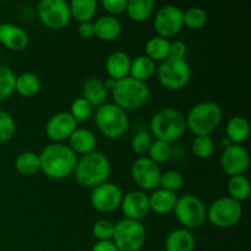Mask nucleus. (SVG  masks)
<instances>
[{
	"label": "nucleus",
	"mask_w": 251,
	"mask_h": 251,
	"mask_svg": "<svg viewBox=\"0 0 251 251\" xmlns=\"http://www.w3.org/2000/svg\"><path fill=\"white\" fill-rule=\"evenodd\" d=\"M41 171L48 178L61 180L74 174L77 154L65 144H50L39 153Z\"/></svg>",
	"instance_id": "nucleus-1"
},
{
	"label": "nucleus",
	"mask_w": 251,
	"mask_h": 251,
	"mask_svg": "<svg viewBox=\"0 0 251 251\" xmlns=\"http://www.w3.org/2000/svg\"><path fill=\"white\" fill-rule=\"evenodd\" d=\"M112 172L110 161L103 152L93 151L77 159L74 176L81 186L95 189L105 183Z\"/></svg>",
	"instance_id": "nucleus-2"
},
{
	"label": "nucleus",
	"mask_w": 251,
	"mask_h": 251,
	"mask_svg": "<svg viewBox=\"0 0 251 251\" xmlns=\"http://www.w3.org/2000/svg\"><path fill=\"white\" fill-rule=\"evenodd\" d=\"M223 119V110L218 103L203 100L190 108L185 115L186 130L195 136H211Z\"/></svg>",
	"instance_id": "nucleus-3"
},
{
	"label": "nucleus",
	"mask_w": 251,
	"mask_h": 251,
	"mask_svg": "<svg viewBox=\"0 0 251 251\" xmlns=\"http://www.w3.org/2000/svg\"><path fill=\"white\" fill-rule=\"evenodd\" d=\"M150 134L159 141H178L186 131L185 115L176 108H163L152 115L150 120Z\"/></svg>",
	"instance_id": "nucleus-4"
},
{
	"label": "nucleus",
	"mask_w": 251,
	"mask_h": 251,
	"mask_svg": "<svg viewBox=\"0 0 251 251\" xmlns=\"http://www.w3.org/2000/svg\"><path fill=\"white\" fill-rule=\"evenodd\" d=\"M150 88L146 82L126 77L118 80L112 91L114 104L123 110H136L141 108L150 100Z\"/></svg>",
	"instance_id": "nucleus-5"
},
{
	"label": "nucleus",
	"mask_w": 251,
	"mask_h": 251,
	"mask_svg": "<svg viewBox=\"0 0 251 251\" xmlns=\"http://www.w3.org/2000/svg\"><path fill=\"white\" fill-rule=\"evenodd\" d=\"M95 122L98 130L108 139H120L129 127V118L125 110L114 103H105L97 108Z\"/></svg>",
	"instance_id": "nucleus-6"
},
{
	"label": "nucleus",
	"mask_w": 251,
	"mask_h": 251,
	"mask_svg": "<svg viewBox=\"0 0 251 251\" xmlns=\"http://www.w3.org/2000/svg\"><path fill=\"white\" fill-rule=\"evenodd\" d=\"M243 217V206L229 196L220 198L207 207L206 220L221 229H229L240 222Z\"/></svg>",
	"instance_id": "nucleus-7"
},
{
	"label": "nucleus",
	"mask_w": 251,
	"mask_h": 251,
	"mask_svg": "<svg viewBox=\"0 0 251 251\" xmlns=\"http://www.w3.org/2000/svg\"><path fill=\"white\" fill-rule=\"evenodd\" d=\"M112 242L118 251H140L146 242V229L139 221L123 218L114 225Z\"/></svg>",
	"instance_id": "nucleus-8"
},
{
	"label": "nucleus",
	"mask_w": 251,
	"mask_h": 251,
	"mask_svg": "<svg viewBox=\"0 0 251 251\" xmlns=\"http://www.w3.org/2000/svg\"><path fill=\"white\" fill-rule=\"evenodd\" d=\"M159 83L167 90H183L191 78L190 64L185 59H176L169 56L162 61L156 69Z\"/></svg>",
	"instance_id": "nucleus-9"
},
{
	"label": "nucleus",
	"mask_w": 251,
	"mask_h": 251,
	"mask_svg": "<svg viewBox=\"0 0 251 251\" xmlns=\"http://www.w3.org/2000/svg\"><path fill=\"white\" fill-rule=\"evenodd\" d=\"M176 220L185 229L193 230L200 228L206 222L207 207L199 196L185 194L178 198L173 210Z\"/></svg>",
	"instance_id": "nucleus-10"
},
{
	"label": "nucleus",
	"mask_w": 251,
	"mask_h": 251,
	"mask_svg": "<svg viewBox=\"0 0 251 251\" xmlns=\"http://www.w3.org/2000/svg\"><path fill=\"white\" fill-rule=\"evenodd\" d=\"M184 27L183 10L173 4L159 7L153 17V28L157 36L169 39L176 36Z\"/></svg>",
	"instance_id": "nucleus-11"
},
{
	"label": "nucleus",
	"mask_w": 251,
	"mask_h": 251,
	"mask_svg": "<svg viewBox=\"0 0 251 251\" xmlns=\"http://www.w3.org/2000/svg\"><path fill=\"white\" fill-rule=\"evenodd\" d=\"M37 14L44 26L61 29L70 24L71 14L65 0H42L37 6Z\"/></svg>",
	"instance_id": "nucleus-12"
},
{
	"label": "nucleus",
	"mask_w": 251,
	"mask_h": 251,
	"mask_svg": "<svg viewBox=\"0 0 251 251\" xmlns=\"http://www.w3.org/2000/svg\"><path fill=\"white\" fill-rule=\"evenodd\" d=\"M131 178L140 190L149 191L156 190L159 188L161 179V168L157 163L146 156H141L131 164Z\"/></svg>",
	"instance_id": "nucleus-13"
},
{
	"label": "nucleus",
	"mask_w": 251,
	"mask_h": 251,
	"mask_svg": "<svg viewBox=\"0 0 251 251\" xmlns=\"http://www.w3.org/2000/svg\"><path fill=\"white\" fill-rule=\"evenodd\" d=\"M123 190L119 185L114 183H105L96 186L91 193V205L95 210L102 213L114 212L115 210L120 208L123 200Z\"/></svg>",
	"instance_id": "nucleus-14"
},
{
	"label": "nucleus",
	"mask_w": 251,
	"mask_h": 251,
	"mask_svg": "<svg viewBox=\"0 0 251 251\" xmlns=\"http://www.w3.org/2000/svg\"><path fill=\"white\" fill-rule=\"evenodd\" d=\"M221 167L229 176H244L250 167V154L243 145L232 144L223 150Z\"/></svg>",
	"instance_id": "nucleus-15"
},
{
	"label": "nucleus",
	"mask_w": 251,
	"mask_h": 251,
	"mask_svg": "<svg viewBox=\"0 0 251 251\" xmlns=\"http://www.w3.org/2000/svg\"><path fill=\"white\" fill-rule=\"evenodd\" d=\"M77 129V123L69 112L51 115L46 124V135L53 144H63Z\"/></svg>",
	"instance_id": "nucleus-16"
},
{
	"label": "nucleus",
	"mask_w": 251,
	"mask_h": 251,
	"mask_svg": "<svg viewBox=\"0 0 251 251\" xmlns=\"http://www.w3.org/2000/svg\"><path fill=\"white\" fill-rule=\"evenodd\" d=\"M122 212L124 218L134 221H141L150 212L149 195L142 190H131L123 196Z\"/></svg>",
	"instance_id": "nucleus-17"
},
{
	"label": "nucleus",
	"mask_w": 251,
	"mask_h": 251,
	"mask_svg": "<svg viewBox=\"0 0 251 251\" xmlns=\"http://www.w3.org/2000/svg\"><path fill=\"white\" fill-rule=\"evenodd\" d=\"M28 34L22 27L10 22L0 24V43L12 51H24L28 46Z\"/></svg>",
	"instance_id": "nucleus-18"
},
{
	"label": "nucleus",
	"mask_w": 251,
	"mask_h": 251,
	"mask_svg": "<svg viewBox=\"0 0 251 251\" xmlns=\"http://www.w3.org/2000/svg\"><path fill=\"white\" fill-rule=\"evenodd\" d=\"M131 58L129 54L123 50H114L108 55L105 60V70L108 76L118 81L129 76Z\"/></svg>",
	"instance_id": "nucleus-19"
},
{
	"label": "nucleus",
	"mask_w": 251,
	"mask_h": 251,
	"mask_svg": "<svg viewBox=\"0 0 251 251\" xmlns=\"http://www.w3.org/2000/svg\"><path fill=\"white\" fill-rule=\"evenodd\" d=\"M92 24L95 36L103 42H113L122 34V24L115 16L103 15Z\"/></svg>",
	"instance_id": "nucleus-20"
},
{
	"label": "nucleus",
	"mask_w": 251,
	"mask_h": 251,
	"mask_svg": "<svg viewBox=\"0 0 251 251\" xmlns=\"http://www.w3.org/2000/svg\"><path fill=\"white\" fill-rule=\"evenodd\" d=\"M195 245L196 240L191 230L176 228L167 235L164 249L166 251H194Z\"/></svg>",
	"instance_id": "nucleus-21"
},
{
	"label": "nucleus",
	"mask_w": 251,
	"mask_h": 251,
	"mask_svg": "<svg viewBox=\"0 0 251 251\" xmlns=\"http://www.w3.org/2000/svg\"><path fill=\"white\" fill-rule=\"evenodd\" d=\"M69 147L76 154H87L96 151L97 146V137L91 130L85 127H77L69 137Z\"/></svg>",
	"instance_id": "nucleus-22"
},
{
	"label": "nucleus",
	"mask_w": 251,
	"mask_h": 251,
	"mask_svg": "<svg viewBox=\"0 0 251 251\" xmlns=\"http://www.w3.org/2000/svg\"><path fill=\"white\" fill-rule=\"evenodd\" d=\"M176 201H178L176 193L158 188L149 196L150 211L157 215H167V213L173 212Z\"/></svg>",
	"instance_id": "nucleus-23"
},
{
	"label": "nucleus",
	"mask_w": 251,
	"mask_h": 251,
	"mask_svg": "<svg viewBox=\"0 0 251 251\" xmlns=\"http://www.w3.org/2000/svg\"><path fill=\"white\" fill-rule=\"evenodd\" d=\"M82 98H85L92 108H100L105 104L108 100V91L105 90L104 83L98 77H90L85 81L82 86Z\"/></svg>",
	"instance_id": "nucleus-24"
},
{
	"label": "nucleus",
	"mask_w": 251,
	"mask_h": 251,
	"mask_svg": "<svg viewBox=\"0 0 251 251\" xmlns=\"http://www.w3.org/2000/svg\"><path fill=\"white\" fill-rule=\"evenodd\" d=\"M250 135V124L247 118L235 115L226 125V137L234 145H243Z\"/></svg>",
	"instance_id": "nucleus-25"
},
{
	"label": "nucleus",
	"mask_w": 251,
	"mask_h": 251,
	"mask_svg": "<svg viewBox=\"0 0 251 251\" xmlns=\"http://www.w3.org/2000/svg\"><path fill=\"white\" fill-rule=\"evenodd\" d=\"M171 43L172 42L169 39L163 38V37H151L145 44V51H146L145 55L149 56L154 63L156 61L162 63L171 56Z\"/></svg>",
	"instance_id": "nucleus-26"
},
{
	"label": "nucleus",
	"mask_w": 251,
	"mask_h": 251,
	"mask_svg": "<svg viewBox=\"0 0 251 251\" xmlns=\"http://www.w3.org/2000/svg\"><path fill=\"white\" fill-rule=\"evenodd\" d=\"M97 1L96 0H71L69 2L71 19H75L78 24L91 22L97 14Z\"/></svg>",
	"instance_id": "nucleus-27"
},
{
	"label": "nucleus",
	"mask_w": 251,
	"mask_h": 251,
	"mask_svg": "<svg viewBox=\"0 0 251 251\" xmlns=\"http://www.w3.org/2000/svg\"><path fill=\"white\" fill-rule=\"evenodd\" d=\"M156 63L146 55H139L135 59H131L129 76L135 80L146 82L156 73Z\"/></svg>",
	"instance_id": "nucleus-28"
},
{
	"label": "nucleus",
	"mask_w": 251,
	"mask_h": 251,
	"mask_svg": "<svg viewBox=\"0 0 251 251\" xmlns=\"http://www.w3.org/2000/svg\"><path fill=\"white\" fill-rule=\"evenodd\" d=\"M127 16L135 22H145L153 15V0H127L126 10Z\"/></svg>",
	"instance_id": "nucleus-29"
},
{
	"label": "nucleus",
	"mask_w": 251,
	"mask_h": 251,
	"mask_svg": "<svg viewBox=\"0 0 251 251\" xmlns=\"http://www.w3.org/2000/svg\"><path fill=\"white\" fill-rule=\"evenodd\" d=\"M41 80L38 76L33 73H22L16 76V83H15V91L21 97L31 98L34 97L41 90Z\"/></svg>",
	"instance_id": "nucleus-30"
},
{
	"label": "nucleus",
	"mask_w": 251,
	"mask_h": 251,
	"mask_svg": "<svg viewBox=\"0 0 251 251\" xmlns=\"http://www.w3.org/2000/svg\"><path fill=\"white\" fill-rule=\"evenodd\" d=\"M15 168L20 174L33 176L41 171V158L36 152L26 151L20 153L15 159Z\"/></svg>",
	"instance_id": "nucleus-31"
},
{
	"label": "nucleus",
	"mask_w": 251,
	"mask_h": 251,
	"mask_svg": "<svg viewBox=\"0 0 251 251\" xmlns=\"http://www.w3.org/2000/svg\"><path fill=\"white\" fill-rule=\"evenodd\" d=\"M250 180L245 176H230L227 184L228 196L238 202H244L250 195Z\"/></svg>",
	"instance_id": "nucleus-32"
},
{
	"label": "nucleus",
	"mask_w": 251,
	"mask_h": 251,
	"mask_svg": "<svg viewBox=\"0 0 251 251\" xmlns=\"http://www.w3.org/2000/svg\"><path fill=\"white\" fill-rule=\"evenodd\" d=\"M184 17V26L190 29H200L205 27L207 24V12L200 6H191L188 7L183 11Z\"/></svg>",
	"instance_id": "nucleus-33"
},
{
	"label": "nucleus",
	"mask_w": 251,
	"mask_h": 251,
	"mask_svg": "<svg viewBox=\"0 0 251 251\" xmlns=\"http://www.w3.org/2000/svg\"><path fill=\"white\" fill-rule=\"evenodd\" d=\"M16 75L9 66L0 65V103L6 100L15 92Z\"/></svg>",
	"instance_id": "nucleus-34"
},
{
	"label": "nucleus",
	"mask_w": 251,
	"mask_h": 251,
	"mask_svg": "<svg viewBox=\"0 0 251 251\" xmlns=\"http://www.w3.org/2000/svg\"><path fill=\"white\" fill-rule=\"evenodd\" d=\"M147 154H149L147 157H149L151 161H153L154 163H157L159 166V163H164V162H167L169 158H171L172 156L171 144L159 141V140H154V141H152Z\"/></svg>",
	"instance_id": "nucleus-35"
},
{
	"label": "nucleus",
	"mask_w": 251,
	"mask_h": 251,
	"mask_svg": "<svg viewBox=\"0 0 251 251\" xmlns=\"http://www.w3.org/2000/svg\"><path fill=\"white\" fill-rule=\"evenodd\" d=\"M183 185L184 176L179 171L171 169V171L163 172L161 174V179H159V188L161 189L172 191V193H176Z\"/></svg>",
	"instance_id": "nucleus-36"
},
{
	"label": "nucleus",
	"mask_w": 251,
	"mask_h": 251,
	"mask_svg": "<svg viewBox=\"0 0 251 251\" xmlns=\"http://www.w3.org/2000/svg\"><path fill=\"white\" fill-rule=\"evenodd\" d=\"M193 152L198 158L207 159L215 152V142L211 136H195L193 141Z\"/></svg>",
	"instance_id": "nucleus-37"
},
{
	"label": "nucleus",
	"mask_w": 251,
	"mask_h": 251,
	"mask_svg": "<svg viewBox=\"0 0 251 251\" xmlns=\"http://www.w3.org/2000/svg\"><path fill=\"white\" fill-rule=\"evenodd\" d=\"M92 105L82 97H78L71 103L70 105V114L74 119L76 120V123H83L91 117L92 114Z\"/></svg>",
	"instance_id": "nucleus-38"
},
{
	"label": "nucleus",
	"mask_w": 251,
	"mask_h": 251,
	"mask_svg": "<svg viewBox=\"0 0 251 251\" xmlns=\"http://www.w3.org/2000/svg\"><path fill=\"white\" fill-rule=\"evenodd\" d=\"M16 132V123L11 114L0 109V144L10 141Z\"/></svg>",
	"instance_id": "nucleus-39"
},
{
	"label": "nucleus",
	"mask_w": 251,
	"mask_h": 251,
	"mask_svg": "<svg viewBox=\"0 0 251 251\" xmlns=\"http://www.w3.org/2000/svg\"><path fill=\"white\" fill-rule=\"evenodd\" d=\"M152 144V135L147 130H140L131 140V150L139 156H145Z\"/></svg>",
	"instance_id": "nucleus-40"
},
{
	"label": "nucleus",
	"mask_w": 251,
	"mask_h": 251,
	"mask_svg": "<svg viewBox=\"0 0 251 251\" xmlns=\"http://www.w3.org/2000/svg\"><path fill=\"white\" fill-rule=\"evenodd\" d=\"M92 233L98 242L100 240H112L114 234V223L109 220H98L93 223Z\"/></svg>",
	"instance_id": "nucleus-41"
},
{
	"label": "nucleus",
	"mask_w": 251,
	"mask_h": 251,
	"mask_svg": "<svg viewBox=\"0 0 251 251\" xmlns=\"http://www.w3.org/2000/svg\"><path fill=\"white\" fill-rule=\"evenodd\" d=\"M127 0H103L102 6L110 16H117L126 10Z\"/></svg>",
	"instance_id": "nucleus-42"
},
{
	"label": "nucleus",
	"mask_w": 251,
	"mask_h": 251,
	"mask_svg": "<svg viewBox=\"0 0 251 251\" xmlns=\"http://www.w3.org/2000/svg\"><path fill=\"white\" fill-rule=\"evenodd\" d=\"M188 54V47L184 42L176 41L171 43V56L176 59H185Z\"/></svg>",
	"instance_id": "nucleus-43"
},
{
	"label": "nucleus",
	"mask_w": 251,
	"mask_h": 251,
	"mask_svg": "<svg viewBox=\"0 0 251 251\" xmlns=\"http://www.w3.org/2000/svg\"><path fill=\"white\" fill-rule=\"evenodd\" d=\"M77 32L80 37L83 39H90L95 36V29H93L92 22H83V24H78Z\"/></svg>",
	"instance_id": "nucleus-44"
},
{
	"label": "nucleus",
	"mask_w": 251,
	"mask_h": 251,
	"mask_svg": "<svg viewBox=\"0 0 251 251\" xmlns=\"http://www.w3.org/2000/svg\"><path fill=\"white\" fill-rule=\"evenodd\" d=\"M92 251H118L112 240H100L93 245Z\"/></svg>",
	"instance_id": "nucleus-45"
},
{
	"label": "nucleus",
	"mask_w": 251,
	"mask_h": 251,
	"mask_svg": "<svg viewBox=\"0 0 251 251\" xmlns=\"http://www.w3.org/2000/svg\"><path fill=\"white\" fill-rule=\"evenodd\" d=\"M103 83H104L105 90H107L108 92H109V91H113V88H114V86H115V83H117V81L113 80V78H110V77H108V78H105L104 81H103Z\"/></svg>",
	"instance_id": "nucleus-46"
},
{
	"label": "nucleus",
	"mask_w": 251,
	"mask_h": 251,
	"mask_svg": "<svg viewBox=\"0 0 251 251\" xmlns=\"http://www.w3.org/2000/svg\"><path fill=\"white\" fill-rule=\"evenodd\" d=\"M220 145H221V149L226 150V149H227V147H229L230 145H232V142H230L229 140L227 139V137H225V139H223V140H221Z\"/></svg>",
	"instance_id": "nucleus-47"
}]
</instances>
